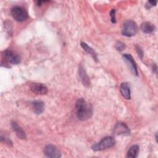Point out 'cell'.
<instances>
[{"mask_svg": "<svg viewBox=\"0 0 158 158\" xmlns=\"http://www.w3.org/2000/svg\"><path fill=\"white\" fill-rule=\"evenodd\" d=\"M76 115L78 120L84 121L91 117L93 112L92 105L83 98H79L75 102Z\"/></svg>", "mask_w": 158, "mask_h": 158, "instance_id": "obj_1", "label": "cell"}, {"mask_svg": "<svg viewBox=\"0 0 158 158\" xmlns=\"http://www.w3.org/2000/svg\"><path fill=\"white\" fill-rule=\"evenodd\" d=\"M115 139L112 136H106L99 142L96 143L92 146V149L94 151H102L113 147L115 144Z\"/></svg>", "mask_w": 158, "mask_h": 158, "instance_id": "obj_2", "label": "cell"}, {"mask_svg": "<svg viewBox=\"0 0 158 158\" xmlns=\"http://www.w3.org/2000/svg\"><path fill=\"white\" fill-rule=\"evenodd\" d=\"M138 30V28L136 23L131 20H128L123 24L122 34L125 36L131 37L136 34Z\"/></svg>", "mask_w": 158, "mask_h": 158, "instance_id": "obj_3", "label": "cell"}, {"mask_svg": "<svg viewBox=\"0 0 158 158\" xmlns=\"http://www.w3.org/2000/svg\"><path fill=\"white\" fill-rule=\"evenodd\" d=\"M12 17L17 22H23L28 18V14L25 10L20 6H14L10 11Z\"/></svg>", "mask_w": 158, "mask_h": 158, "instance_id": "obj_4", "label": "cell"}, {"mask_svg": "<svg viewBox=\"0 0 158 158\" xmlns=\"http://www.w3.org/2000/svg\"><path fill=\"white\" fill-rule=\"evenodd\" d=\"M3 59L5 60L6 64H18L20 62V57L15 52L10 50H6L2 54Z\"/></svg>", "mask_w": 158, "mask_h": 158, "instance_id": "obj_5", "label": "cell"}, {"mask_svg": "<svg viewBox=\"0 0 158 158\" xmlns=\"http://www.w3.org/2000/svg\"><path fill=\"white\" fill-rule=\"evenodd\" d=\"M44 154L51 158H59L61 157V152L57 147L53 144L46 145L43 149Z\"/></svg>", "mask_w": 158, "mask_h": 158, "instance_id": "obj_6", "label": "cell"}, {"mask_svg": "<svg viewBox=\"0 0 158 158\" xmlns=\"http://www.w3.org/2000/svg\"><path fill=\"white\" fill-rule=\"evenodd\" d=\"M123 58L124 60L125 61V62L128 65L131 73L133 75L138 76V67H137L135 61L134 60L131 55H130V54H123Z\"/></svg>", "mask_w": 158, "mask_h": 158, "instance_id": "obj_7", "label": "cell"}, {"mask_svg": "<svg viewBox=\"0 0 158 158\" xmlns=\"http://www.w3.org/2000/svg\"><path fill=\"white\" fill-rule=\"evenodd\" d=\"M30 89L33 93L36 94H41V95L46 94L48 92L47 86L43 83H31V85H30Z\"/></svg>", "mask_w": 158, "mask_h": 158, "instance_id": "obj_8", "label": "cell"}, {"mask_svg": "<svg viewBox=\"0 0 158 158\" xmlns=\"http://www.w3.org/2000/svg\"><path fill=\"white\" fill-rule=\"evenodd\" d=\"M114 133L116 135H129L130 133V130L125 123L118 122L116 124L114 128Z\"/></svg>", "mask_w": 158, "mask_h": 158, "instance_id": "obj_9", "label": "cell"}, {"mask_svg": "<svg viewBox=\"0 0 158 158\" xmlns=\"http://www.w3.org/2000/svg\"><path fill=\"white\" fill-rule=\"evenodd\" d=\"M78 77L81 83L86 87H88L90 85L89 78L84 69V67L80 65L78 67Z\"/></svg>", "mask_w": 158, "mask_h": 158, "instance_id": "obj_10", "label": "cell"}, {"mask_svg": "<svg viewBox=\"0 0 158 158\" xmlns=\"http://www.w3.org/2000/svg\"><path fill=\"white\" fill-rule=\"evenodd\" d=\"M120 92L122 96L126 99H131V91L129 85L126 83L123 82L122 83L120 86Z\"/></svg>", "mask_w": 158, "mask_h": 158, "instance_id": "obj_11", "label": "cell"}, {"mask_svg": "<svg viewBox=\"0 0 158 158\" xmlns=\"http://www.w3.org/2000/svg\"><path fill=\"white\" fill-rule=\"evenodd\" d=\"M32 108L36 114H41L44 110V102L41 101H34L32 102Z\"/></svg>", "mask_w": 158, "mask_h": 158, "instance_id": "obj_12", "label": "cell"}, {"mask_svg": "<svg viewBox=\"0 0 158 158\" xmlns=\"http://www.w3.org/2000/svg\"><path fill=\"white\" fill-rule=\"evenodd\" d=\"M11 127L13 130L15 131L16 135L20 139H25L26 138V134L23 129L19 126V125L15 122H11Z\"/></svg>", "mask_w": 158, "mask_h": 158, "instance_id": "obj_13", "label": "cell"}, {"mask_svg": "<svg viewBox=\"0 0 158 158\" xmlns=\"http://www.w3.org/2000/svg\"><path fill=\"white\" fill-rule=\"evenodd\" d=\"M141 29L144 33L149 34L154 31L155 26L149 22H144L141 25Z\"/></svg>", "mask_w": 158, "mask_h": 158, "instance_id": "obj_14", "label": "cell"}, {"mask_svg": "<svg viewBox=\"0 0 158 158\" xmlns=\"http://www.w3.org/2000/svg\"><path fill=\"white\" fill-rule=\"evenodd\" d=\"M139 152V146L135 144L131 146L127 154V157L130 158H135L138 156Z\"/></svg>", "mask_w": 158, "mask_h": 158, "instance_id": "obj_15", "label": "cell"}, {"mask_svg": "<svg viewBox=\"0 0 158 158\" xmlns=\"http://www.w3.org/2000/svg\"><path fill=\"white\" fill-rule=\"evenodd\" d=\"M81 46L82 47V48L84 49L85 51H86L88 54H90L95 60H97V59H98L97 54L93 48H91L90 46H89L86 43L83 42V41L81 42Z\"/></svg>", "mask_w": 158, "mask_h": 158, "instance_id": "obj_16", "label": "cell"}, {"mask_svg": "<svg viewBox=\"0 0 158 158\" xmlns=\"http://www.w3.org/2000/svg\"><path fill=\"white\" fill-rule=\"evenodd\" d=\"M125 47H126L125 44L121 42V41L117 42V43H116V44H115V48H116V49L118 50V51H122L124 50V49L125 48Z\"/></svg>", "mask_w": 158, "mask_h": 158, "instance_id": "obj_17", "label": "cell"}, {"mask_svg": "<svg viewBox=\"0 0 158 158\" xmlns=\"http://www.w3.org/2000/svg\"><path fill=\"white\" fill-rule=\"evenodd\" d=\"M110 16L111 18V22L113 23H116V19H115V10L112 9L110 12Z\"/></svg>", "mask_w": 158, "mask_h": 158, "instance_id": "obj_18", "label": "cell"}, {"mask_svg": "<svg viewBox=\"0 0 158 158\" xmlns=\"http://www.w3.org/2000/svg\"><path fill=\"white\" fill-rule=\"evenodd\" d=\"M1 141H4L6 143H7V144L8 145H9V146H12V141H11L9 138H6V136L4 137V136H1Z\"/></svg>", "mask_w": 158, "mask_h": 158, "instance_id": "obj_19", "label": "cell"}, {"mask_svg": "<svg viewBox=\"0 0 158 158\" xmlns=\"http://www.w3.org/2000/svg\"><path fill=\"white\" fill-rule=\"evenodd\" d=\"M136 51H137V52H138V56H139V57H140V58H142V57H143V52L142 49H141L140 47L137 46V48H136Z\"/></svg>", "mask_w": 158, "mask_h": 158, "instance_id": "obj_20", "label": "cell"}, {"mask_svg": "<svg viewBox=\"0 0 158 158\" xmlns=\"http://www.w3.org/2000/svg\"><path fill=\"white\" fill-rule=\"evenodd\" d=\"M148 3L149 4L148 8H149L150 7L152 6H155L157 4V1H149L148 2Z\"/></svg>", "mask_w": 158, "mask_h": 158, "instance_id": "obj_21", "label": "cell"}]
</instances>
